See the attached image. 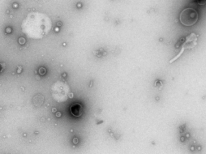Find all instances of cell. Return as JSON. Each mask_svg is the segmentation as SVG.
<instances>
[{
	"label": "cell",
	"mask_w": 206,
	"mask_h": 154,
	"mask_svg": "<svg viewBox=\"0 0 206 154\" xmlns=\"http://www.w3.org/2000/svg\"><path fill=\"white\" fill-rule=\"evenodd\" d=\"M198 17L197 12L193 8H189L184 9L181 12L179 19L183 25L185 26H191L197 21Z\"/></svg>",
	"instance_id": "obj_1"
},
{
	"label": "cell",
	"mask_w": 206,
	"mask_h": 154,
	"mask_svg": "<svg viewBox=\"0 0 206 154\" xmlns=\"http://www.w3.org/2000/svg\"><path fill=\"white\" fill-rule=\"evenodd\" d=\"M197 40H198L197 36L195 33H191L189 36L186 37L185 42L182 45V48L181 50L180 51V52H179L177 55L174 58H172L171 61H170V63H172L174 61L177 60L181 56V54L184 53V51L185 49H192V48H194L196 45H197Z\"/></svg>",
	"instance_id": "obj_2"
},
{
	"label": "cell",
	"mask_w": 206,
	"mask_h": 154,
	"mask_svg": "<svg viewBox=\"0 0 206 154\" xmlns=\"http://www.w3.org/2000/svg\"><path fill=\"white\" fill-rule=\"evenodd\" d=\"M44 97L41 94L36 95L32 99V102L36 107H41L44 103Z\"/></svg>",
	"instance_id": "obj_3"
},
{
	"label": "cell",
	"mask_w": 206,
	"mask_h": 154,
	"mask_svg": "<svg viewBox=\"0 0 206 154\" xmlns=\"http://www.w3.org/2000/svg\"><path fill=\"white\" fill-rule=\"evenodd\" d=\"M71 112L75 117H80L82 114V107L80 104H74L71 106L70 108Z\"/></svg>",
	"instance_id": "obj_4"
},
{
	"label": "cell",
	"mask_w": 206,
	"mask_h": 154,
	"mask_svg": "<svg viewBox=\"0 0 206 154\" xmlns=\"http://www.w3.org/2000/svg\"><path fill=\"white\" fill-rule=\"evenodd\" d=\"M39 73H40L41 75H43L45 74V72H46V70H45V69L43 68V67H41V68L39 69Z\"/></svg>",
	"instance_id": "obj_5"
},
{
	"label": "cell",
	"mask_w": 206,
	"mask_h": 154,
	"mask_svg": "<svg viewBox=\"0 0 206 154\" xmlns=\"http://www.w3.org/2000/svg\"><path fill=\"white\" fill-rule=\"evenodd\" d=\"M19 43H20V44H21V45H23V44H24L25 43V40L24 39V38H19Z\"/></svg>",
	"instance_id": "obj_6"
}]
</instances>
